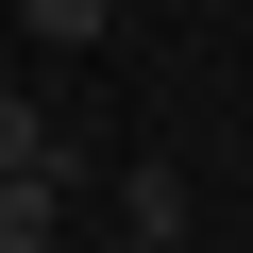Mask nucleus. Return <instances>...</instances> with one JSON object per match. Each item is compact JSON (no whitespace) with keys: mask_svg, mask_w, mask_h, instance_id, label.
<instances>
[{"mask_svg":"<svg viewBox=\"0 0 253 253\" xmlns=\"http://www.w3.org/2000/svg\"><path fill=\"white\" fill-rule=\"evenodd\" d=\"M101 253H169V236H101Z\"/></svg>","mask_w":253,"mask_h":253,"instance_id":"nucleus-5","label":"nucleus"},{"mask_svg":"<svg viewBox=\"0 0 253 253\" xmlns=\"http://www.w3.org/2000/svg\"><path fill=\"white\" fill-rule=\"evenodd\" d=\"M17 17H34L51 51H101V34H118V0H17Z\"/></svg>","mask_w":253,"mask_h":253,"instance_id":"nucleus-4","label":"nucleus"},{"mask_svg":"<svg viewBox=\"0 0 253 253\" xmlns=\"http://www.w3.org/2000/svg\"><path fill=\"white\" fill-rule=\"evenodd\" d=\"M118 236H169L186 253V169H118Z\"/></svg>","mask_w":253,"mask_h":253,"instance_id":"nucleus-2","label":"nucleus"},{"mask_svg":"<svg viewBox=\"0 0 253 253\" xmlns=\"http://www.w3.org/2000/svg\"><path fill=\"white\" fill-rule=\"evenodd\" d=\"M17 169H34V186H84V152L51 135V118H34V101H0V186H17Z\"/></svg>","mask_w":253,"mask_h":253,"instance_id":"nucleus-1","label":"nucleus"},{"mask_svg":"<svg viewBox=\"0 0 253 253\" xmlns=\"http://www.w3.org/2000/svg\"><path fill=\"white\" fill-rule=\"evenodd\" d=\"M51 236H68V186L17 169V186H0V253H51Z\"/></svg>","mask_w":253,"mask_h":253,"instance_id":"nucleus-3","label":"nucleus"}]
</instances>
